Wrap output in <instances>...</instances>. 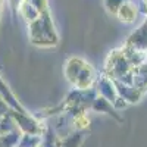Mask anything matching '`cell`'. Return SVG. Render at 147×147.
<instances>
[{"label":"cell","instance_id":"cell-1","mask_svg":"<svg viewBox=\"0 0 147 147\" xmlns=\"http://www.w3.org/2000/svg\"><path fill=\"white\" fill-rule=\"evenodd\" d=\"M19 12L28 25V35L34 46H57L59 35L49 10L47 0H21Z\"/></svg>","mask_w":147,"mask_h":147},{"label":"cell","instance_id":"cell-2","mask_svg":"<svg viewBox=\"0 0 147 147\" xmlns=\"http://www.w3.org/2000/svg\"><path fill=\"white\" fill-rule=\"evenodd\" d=\"M65 77L75 88L88 90L96 80V72L93 66L84 59L71 57L65 65Z\"/></svg>","mask_w":147,"mask_h":147},{"label":"cell","instance_id":"cell-3","mask_svg":"<svg viewBox=\"0 0 147 147\" xmlns=\"http://www.w3.org/2000/svg\"><path fill=\"white\" fill-rule=\"evenodd\" d=\"M140 13H143L146 16L144 10H141L140 6H137L136 3H132V2H129V0H125V2L119 6V9L116 10L115 15L118 16V19L121 22H124V24H134L137 21Z\"/></svg>","mask_w":147,"mask_h":147},{"label":"cell","instance_id":"cell-4","mask_svg":"<svg viewBox=\"0 0 147 147\" xmlns=\"http://www.w3.org/2000/svg\"><path fill=\"white\" fill-rule=\"evenodd\" d=\"M125 46H128L131 49H136V50H140V52H147V21H144L128 37Z\"/></svg>","mask_w":147,"mask_h":147},{"label":"cell","instance_id":"cell-5","mask_svg":"<svg viewBox=\"0 0 147 147\" xmlns=\"http://www.w3.org/2000/svg\"><path fill=\"white\" fill-rule=\"evenodd\" d=\"M74 122H75V128H78V129L87 128L90 125V119L87 118V115H85V113H80L75 119H74Z\"/></svg>","mask_w":147,"mask_h":147},{"label":"cell","instance_id":"cell-6","mask_svg":"<svg viewBox=\"0 0 147 147\" xmlns=\"http://www.w3.org/2000/svg\"><path fill=\"white\" fill-rule=\"evenodd\" d=\"M146 6H147V0H146ZM146 21H147V13H146Z\"/></svg>","mask_w":147,"mask_h":147}]
</instances>
